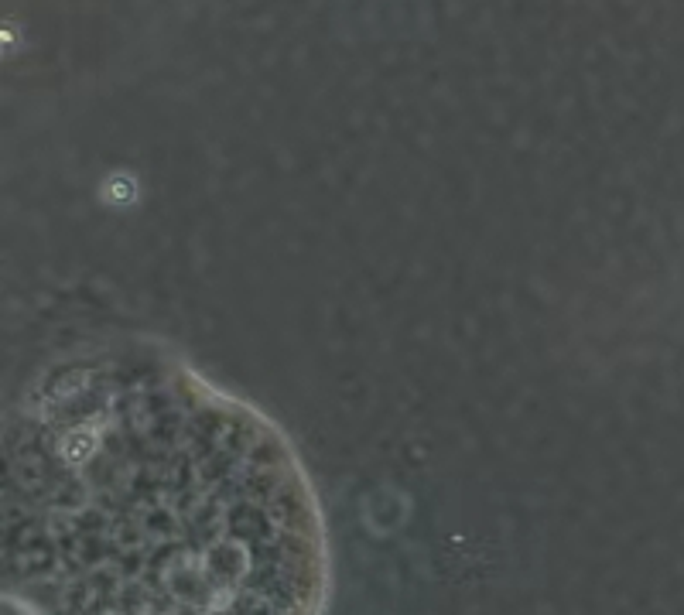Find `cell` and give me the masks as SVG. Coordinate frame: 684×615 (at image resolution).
I'll return each mask as SVG.
<instances>
[{
	"mask_svg": "<svg viewBox=\"0 0 684 615\" xmlns=\"http://www.w3.org/2000/svg\"><path fill=\"white\" fill-rule=\"evenodd\" d=\"M31 602L48 615H315L319 547L284 448L192 376L86 359L11 428Z\"/></svg>",
	"mask_w": 684,
	"mask_h": 615,
	"instance_id": "cell-1",
	"label": "cell"
}]
</instances>
